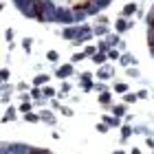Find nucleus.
Masks as SVG:
<instances>
[{
  "mask_svg": "<svg viewBox=\"0 0 154 154\" xmlns=\"http://www.w3.org/2000/svg\"><path fill=\"white\" fill-rule=\"evenodd\" d=\"M66 5L73 11H88V13H97V7H99V2H95V0H66Z\"/></svg>",
  "mask_w": 154,
  "mask_h": 154,
  "instance_id": "1",
  "label": "nucleus"
},
{
  "mask_svg": "<svg viewBox=\"0 0 154 154\" xmlns=\"http://www.w3.org/2000/svg\"><path fill=\"white\" fill-rule=\"evenodd\" d=\"M137 11H139V5H137V2H128V5L121 9V18H130V16H134Z\"/></svg>",
  "mask_w": 154,
  "mask_h": 154,
  "instance_id": "2",
  "label": "nucleus"
},
{
  "mask_svg": "<svg viewBox=\"0 0 154 154\" xmlns=\"http://www.w3.org/2000/svg\"><path fill=\"white\" fill-rule=\"evenodd\" d=\"M71 73H73V66L71 64H64V66L57 68V77H68Z\"/></svg>",
  "mask_w": 154,
  "mask_h": 154,
  "instance_id": "3",
  "label": "nucleus"
},
{
  "mask_svg": "<svg viewBox=\"0 0 154 154\" xmlns=\"http://www.w3.org/2000/svg\"><path fill=\"white\" fill-rule=\"evenodd\" d=\"M115 29H117V33H123V31H128V22H125V18H119V20H117Z\"/></svg>",
  "mask_w": 154,
  "mask_h": 154,
  "instance_id": "4",
  "label": "nucleus"
},
{
  "mask_svg": "<svg viewBox=\"0 0 154 154\" xmlns=\"http://www.w3.org/2000/svg\"><path fill=\"white\" fill-rule=\"evenodd\" d=\"M62 35L68 38V40H73V38L79 35V31H77V29H64V31H62Z\"/></svg>",
  "mask_w": 154,
  "mask_h": 154,
  "instance_id": "5",
  "label": "nucleus"
},
{
  "mask_svg": "<svg viewBox=\"0 0 154 154\" xmlns=\"http://www.w3.org/2000/svg\"><path fill=\"white\" fill-rule=\"evenodd\" d=\"M44 82H48V75H38L35 79H33V86H42Z\"/></svg>",
  "mask_w": 154,
  "mask_h": 154,
  "instance_id": "6",
  "label": "nucleus"
},
{
  "mask_svg": "<svg viewBox=\"0 0 154 154\" xmlns=\"http://www.w3.org/2000/svg\"><path fill=\"white\" fill-rule=\"evenodd\" d=\"M106 24H99V26H95V29H93V33H95V35H106Z\"/></svg>",
  "mask_w": 154,
  "mask_h": 154,
  "instance_id": "7",
  "label": "nucleus"
},
{
  "mask_svg": "<svg viewBox=\"0 0 154 154\" xmlns=\"http://www.w3.org/2000/svg\"><path fill=\"white\" fill-rule=\"evenodd\" d=\"M24 119H26L29 123H35V121H38V115H33V112H26V115H24Z\"/></svg>",
  "mask_w": 154,
  "mask_h": 154,
  "instance_id": "8",
  "label": "nucleus"
},
{
  "mask_svg": "<svg viewBox=\"0 0 154 154\" xmlns=\"http://www.w3.org/2000/svg\"><path fill=\"white\" fill-rule=\"evenodd\" d=\"M22 46H24V51L29 53V51H31V38H24V40H22Z\"/></svg>",
  "mask_w": 154,
  "mask_h": 154,
  "instance_id": "9",
  "label": "nucleus"
},
{
  "mask_svg": "<svg viewBox=\"0 0 154 154\" xmlns=\"http://www.w3.org/2000/svg\"><path fill=\"white\" fill-rule=\"evenodd\" d=\"M99 101H101V103H106V106H108V103H110V95H108V93H101Z\"/></svg>",
  "mask_w": 154,
  "mask_h": 154,
  "instance_id": "10",
  "label": "nucleus"
},
{
  "mask_svg": "<svg viewBox=\"0 0 154 154\" xmlns=\"http://www.w3.org/2000/svg\"><path fill=\"white\" fill-rule=\"evenodd\" d=\"M20 110H22V112L26 115V112H29V110H31V101H29V99H26V101L22 103V108H20Z\"/></svg>",
  "mask_w": 154,
  "mask_h": 154,
  "instance_id": "11",
  "label": "nucleus"
},
{
  "mask_svg": "<svg viewBox=\"0 0 154 154\" xmlns=\"http://www.w3.org/2000/svg\"><path fill=\"white\" fill-rule=\"evenodd\" d=\"M115 90H117V93H125V90H128V86H125V84H117Z\"/></svg>",
  "mask_w": 154,
  "mask_h": 154,
  "instance_id": "12",
  "label": "nucleus"
},
{
  "mask_svg": "<svg viewBox=\"0 0 154 154\" xmlns=\"http://www.w3.org/2000/svg\"><path fill=\"white\" fill-rule=\"evenodd\" d=\"M46 57L51 60V62H57V53H55V51H48V53H46Z\"/></svg>",
  "mask_w": 154,
  "mask_h": 154,
  "instance_id": "13",
  "label": "nucleus"
},
{
  "mask_svg": "<svg viewBox=\"0 0 154 154\" xmlns=\"http://www.w3.org/2000/svg\"><path fill=\"white\" fill-rule=\"evenodd\" d=\"M125 101H128V103H134V101H137V95L128 93V95H125Z\"/></svg>",
  "mask_w": 154,
  "mask_h": 154,
  "instance_id": "14",
  "label": "nucleus"
},
{
  "mask_svg": "<svg viewBox=\"0 0 154 154\" xmlns=\"http://www.w3.org/2000/svg\"><path fill=\"white\" fill-rule=\"evenodd\" d=\"M42 119L48 121V123H53V115H51V112H42Z\"/></svg>",
  "mask_w": 154,
  "mask_h": 154,
  "instance_id": "15",
  "label": "nucleus"
},
{
  "mask_svg": "<svg viewBox=\"0 0 154 154\" xmlns=\"http://www.w3.org/2000/svg\"><path fill=\"white\" fill-rule=\"evenodd\" d=\"M97 48H99V46H86V51H84V53H86V55H95Z\"/></svg>",
  "mask_w": 154,
  "mask_h": 154,
  "instance_id": "16",
  "label": "nucleus"
},
{
  "mask_svg": "<svg viewBox=\"0 0 154 154\" xmlns=\"http://www.w3.org/2000/svg\"><path fill=\"white\" fill-rule=\"evenodd\" d=\"M84 57H86V53H77V55H73V62H82Z\"/></svg>",
  "mask_w": 154,
  "mask_h": 154,
  "instance_id": "17",
  "label": "nucleus"
},
{
  "mask_svg": "<svg viewBox=\"0 0 154 154\" xmlns=\"http://www.w3.org/2000/svg\"><path fill=\"white\" fill-rule=\"evenodd\" d=\"M108 57L110 60H117L119 57V51H108Z\"/></svg>",
  "mask_w": 154,
  "mask_h": 154,
  "instance_id": "18",
  "label": "nucleus"
},
{
  "mask_svg": "<svg viewBox=\"0 0 154 154\" xmlns=\"http://www.w3.org/2000/svg\"><path fill=\"white\" fill-rule=\"evenodd\" d=\"M123 112H125L123 106H117V108H115V115H123Z\"/></svg>",
  "mask_w": 154,
  "mask_h": 154,
  "instance_id": "19",
  "label": "nucleus"
},
{
  "mask_svg": "<svg viewBox=\"0 0 154 154\" xmlns=\"http://www.w3.org/2000/svg\"><path fill=\"white\" fill-rule=\"evenodd\" d=\"M108 42H110V44H119V38H117V35H110Z\"/></svg>",
  "mask_w": 154,
  "mask_h": 154,
  "instance_id": "20",
  "label": "nucleus"
},
{
  "mask_svg": "<svg viewBox=\"0 0 154 154\" xmlns=\"http://www.w3.org/2000/svg\"><path fill=\"white\" fill-rule=\"evenodd\" d=\"M128 75H130V77H137V75H139V71H137V68H130Z\"/></svg>",
  "mask_w": 154,
  "mask_h": 154,
  "instance_id": "21",
  "label": "nucleus"
},
{
  "mask_svg": "<svg viewBox=\"0 0 154 154\" xmlns=\"http://www.w3.org/2000/svg\"><path fill=\"white\" fill-rule=\"evenodd\" d=\"M121 62H125V64H130V62H132V57H130V55H123V57H121Z\"/></svg>",
  "mask_w": 154,
  "mask_h": 154,
  "instance_id": "22",
  "label": "nucleus"
},
{
  "mask_svg": "<svg viewBox=\"0 0 154 154\" xmlns=\"http://www.w3.org/2000/svg\"><path fill=\"white\" fill-rule=\"evenodd\" d=\"M5 38H7V40H11V38H13V31H11V29H7V33H5Z\"/></svg>",
  "mask_w": 154,
  "mask_h": 154,
  "instance_id": "23",
  "label": "nucleus"
},
{
  "mask_svg": "<svg viewBox=\"0 0 154 154\" xmlns=\"http://www.w3.org/2000/svg\"><path fill=\"white\" fill-rule=\"evenodd\" d=\"M132 154H141V152H139V148H134V150H132Z\"/></svg>",
  "mask_w": 154,
  "mask_h": 154,
  "instance_id": "24",
  "label": "nucleus"
},
{
  "mask_svg": "<svg viewBox=\"0 0 154 154\" xmlns=\"http://www.w3.org/2000/svg\"><path fill=\"white\" fill-rule=\"evenodd\" d=\"M115 154H123V152H115Z\"/></svg>",
  "mask_w": 154,
  "mask_h": 154,
  "instance_id": "25",
  "label": "nucleus"
}]
</instances>
